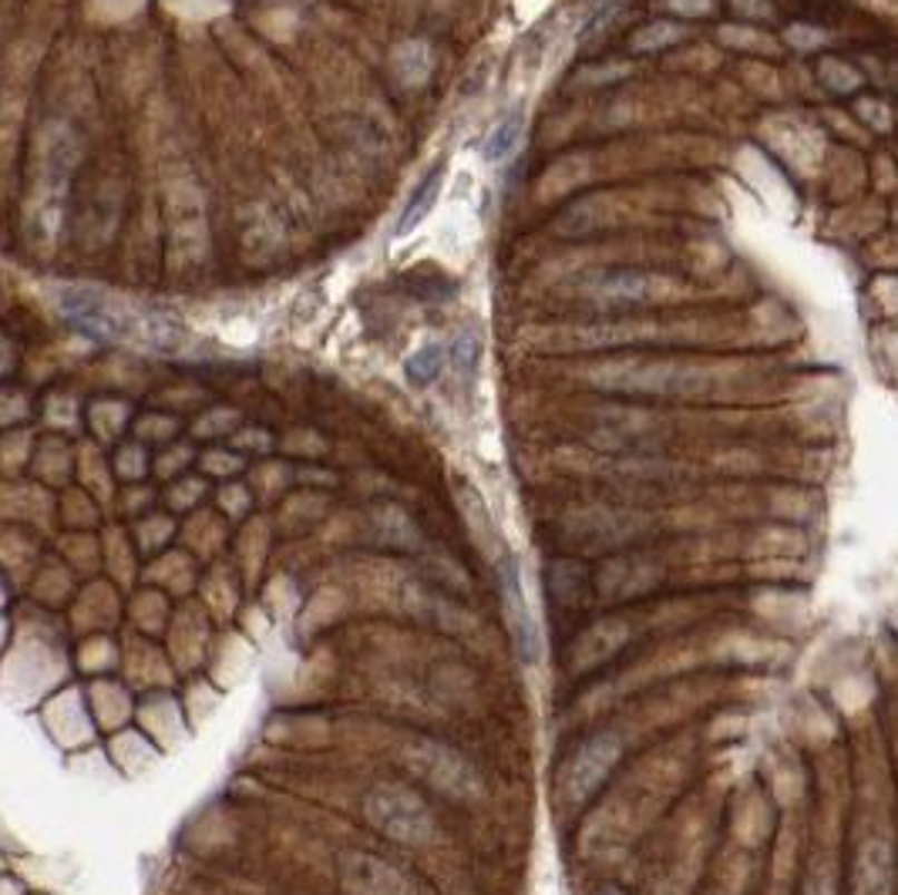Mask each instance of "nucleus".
<instances>
[{"instance_id":"1","label":"nucleus","mask_w":898,"mask_h":895,"mask_svg":"<svg viewBox=\"0 0 898 895\" xmlns=\"http://www.w3.org/2000/svg\"><path fill=\"white\" fill-rule=\"evenodd\" d=\"M364 811L371 818V825L401 842V845H424L431 835H435V818H431V808L408 788H398V785H378L368 801H364Z\"/></svg>"},{"instance_id":"2","label":"nucleus","mask_w":898,"mask_h":895,"mask_svg":"<svg viewBox=\"0 0 898 895\" xmlns=\"http://www.w3.org/2000/svg\"><path fill=\"white\" fill-rule=\"evenodd\" d=\"M404 765L421 778L428 781L431 788L445 791L448 798H458V801H468L481 791V778L478 771L471 768V761L441 745V741H428V738H418L404 748Z\"/></svg>"},{"instance_id":"3","label":"nucleus","mask_w":898,"mask_h":895,"mask_svg":"<svg viewBox=\"0 0 898 895\" xmlns=\"http://www.w3.org/2000/svg\"><path fill=\"white\" fill-rule=\"evenodd\" d=\"M340 882L350 895H404V878L384 858L368 852L340 858Z\"/></svg>"},{"instance_id":"4","label":"nucleus","mask_w":898,"mask_h":895,"mask_svg":"<svg viewBox=\"0 0 898 895\" xmlns=\"http://www.w3.org/2000/svg\"><path fill=\"white\" fill-rule=\"evenodd\" d=\"M616 761H619V741L616 738L599 735V738L586 741L576 751L573 765H569V788H573V795L576 798L593 795L606 781V775L616 768Z\"/></svg>"},{"instance_id":"5","label":"nucleus","mask_w":898,"mask_h":895,"mask_svg":"<svg viewBox=\"0 0 898 895\" xmlns=\"http://www.w3.org/2000/svg\"><path fill=\"white\" fill-rule=\"evenodd\" d=\"M501 583H505V610H508V623H511L515 650H518V656H521L525 663H535V660H538V630H535V620H531V613H528V603H525V593H521V583H518L511 563H505Z\"/></svg>"},{"instance_id":"6","label":"nucleus","mask_w":898,"mask_h":895,"mask_svg":"<svg viewBox=\"0 0 898 895\" xmlns=\"http://www.w3.org/2000/svg\"><path fill=\"white\" fill-rule=\"evenodd\" d=\"M891 888V852L885 842H868L858 872H855V895H888Z\"/></svg>"},{"instance_id":"7","label":"nucleus","mask_w":898,"mask_h":895,"mask_svg":"<svg viewBox=\"0 0 898 895\" xmlns=\"http://www.w3.org/2000/svg\"><path fill=\"white\" fill-rule=\"evenodd\" d=\"M441 178H445V165H435V168L428 172L424 183L414 189V196L408 200V210L401 213L398 233H411V230L428 216V210L435 206V196H438V189H441Z\"/></svg>"},{"instance_id":"8","label":"nucleus","mask_w":898,"mask_h":895,"mask_svg":"<svg viewBox=\"0 0 898 895\" xmlns=\"http://www.w3.org/2000/svg\"><path fill=\"white\" fill-rule=\"evenodd\" d=\"M646 286H650L646 276L616 270V273L599 276L596 286H593V293H599L603 300H643V296H646Z\"/></svg>"},{"instance_id":"9","label":"nucleus","mask_w":898,"mask_h":895,"mask_svg":"<svg viewBox=\"0 0 898 895\" xmlns=\"http://www.w3.org/2000/svg\"><path fill=\"white\" fill-rule=\"evenodd\" d=\"M518 135H521V115L511 111L505 121H498V128L491 132L488 145H485V158L488 162H505L511 155V148L518 145Z\"/></svg>"},{"instance_id":"10","label":"nucleus","mask_w":898,"mask_h":895,"mask_svg":"<svg viewBox=\"0 0 898 895\" xmlns=\"http://www.w3.org/2000/svg\"><path fill=\"white\" fill-rule=\"evenodd\" d=\"M441 347H424V350H418L411 361H408V378L414 381V385H431L438 374H441Z\"/></svg>"},{"instance_id":"11","label":"nucleus","mask_w":898,"mask_h":895,"mask_svg":"<svg viewBox=\"0 0 898 895\" xmlns=\"http://www.w3.org/2000/svg\"><path fill=\"white\" fill-rule=\"evenodd\" d=\"M475 357H478V337L475 333H461L455 340V350H451V361H455V371L458 374H468L475 368Z\"/></svg>"},{"instance_id":"12","label":"nucleus","mask_w":898,"mask_h":895,"mask_svg":"<svg viewBox=\"0 0 898 895\" xmlns=\"http://www.w3.org/2000/svg\"><path fill=\"white\" fill-rule=\"evenodd\" d=\"M808 895H831V882H821V885H818V882H814V885H811V892H808Z\"/></svg>"},{"instance_id":"13","label":"nucleus","mask_w":898,"mask_h":895,"mask_svg":"<svg viewBox=\"0 0 898 895\" xmlns=\"http://www.w3.org/2000/svg\"><path fill=\"white\" fill-rule=\"evenodd\" d=\"M599 895H623V892H616V888H606V892H599Z\"/></svg>"}]
</instances>
